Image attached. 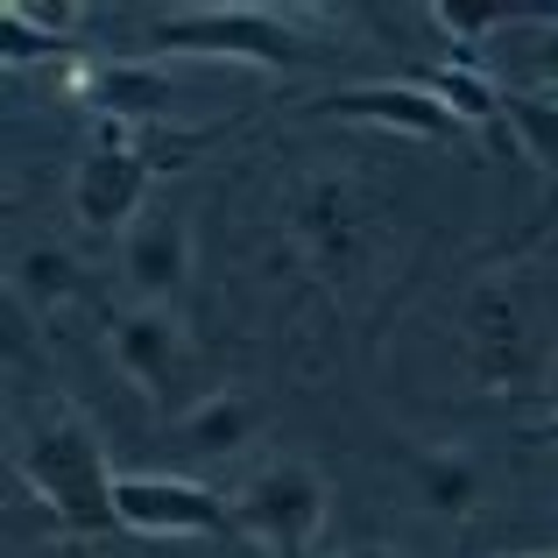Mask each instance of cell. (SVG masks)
<instances>
[{
	"mask_svg": "<svg viewBox=\"0 0 558 558\" xmlns=\"http://www.w3.org/2000/svg\"><path fill=\"white\" fill-rule=\"evenodd\" d=\"M78 93L93 113H107V128H149L178 113V78L163 71V57H113V64L78 71Z\"/></svg>",
	"mask_w": 558,
	"mask_h": 558,
	"instance_id": "obj_10",
	"label": "cell"
},
{
	"mask_svg": "<svg viewBox=\"0 0 558 558\" xmlns=\"http://www.w3.org/2000/svg\"><path fill=\"white\" fill-rule=\"evenodd\" d=\"M312 113H326V121H361V128H396V135H417V142H446L452 113L438 107L432 93H424L417 78H368V85H340V93L312 99Z\"/></svg>",
	"mask_w": 558,
	"mask_h": 558,
	"instance_id": "obj_9",
	"label": "cell"
},
{
	"mask_svg": "<svg viewBox=\"0 0 558 558\" xmlns=\"http://www.w3.org/2000/svg\"><path fill=\"white\" fill-rule=\"evenodd\" d=\"M523 438H531V446H551V452H558V410H551V417H537Z\"/></svg>",
	"mask_w": 558,
	"mask_h": 558,
	"instance_id": "obj_20",
	"label": "cell"
},
{
	"mask_svg": "<svg viewBox=\"0 0 558 558\" xmlns=\"http://www.w3.org/2000/svg\"><path fill=\"white\" fill-rule=\"evenodd\" d=\"M466 361L488 389H531L545 368V332H537V304L517 283H488L466 312Z\"/></svg>",
	"mask_w": 558,
	"mask_h": 558,
	"instance_id": "obj_5",
	"label": "cell"
},
{
	"mask_svg": "<svg viewBox=\"0 0 558 558\" xmlns=\"http://www.w3.org/2000/svg\"><path fill=\"white\" fill-rule=\"evenodd\" d=\"M340 558H403L396 545H354V551H340Z\"/></svg>",
	"mask_w": 558,
	"mask_h": 558,
	"instance_id": "obj_21",
	"label": "cell"
},
{
	"mask_svg": "<svg viewBox=\"0 0 558 558\" xmlns=\"http://www.w3.org/2000/svg\"><path fill=\"white\" fill-rule=\"evenodd\" d=\"M149 57H213V64H247L290 78L312 64V43L290 28L283 8H255V0H213V8H163L142 28Z\"/></svg>",
	"mask_w": 558,
	"mask_h": 558,
	"instance_id": "obj_2",
	"label": "cell"
},
{
	"mask_svg": "<svg viewBox=\"0 0 558 558\" xmlns=\"http://www.w3.org/2000/svg\"><path fill=\"white\" fill-rule=\"evenodd\" d=\"M523 14H531V8H509V0H432L424 22H438L452 43H466V50H488V43L509 36Z\"/></svg>",
	"mask_w": 558,
	"mask_h": 558,
	"instance_id": "obj_18",
	"label": "cell"
},
{
	"mask_svg": "<svg viewBox=\"0 0 558 558\" xmlns=\"http://www.w3.org/2000/svg\"><path fill=\"white\" fill-rule=\"evenodd\" d=\"M326 474L304 460H276L262 466L247 488H233V531L255 537V545H269L276 558H304L318 545V531H326Z\"/></svg>",
	"mask_w": 558,
	"mask_h": 558,
	"instance_id": "obj_3",
	"label": "cell"
},
{
	"mask_svg": "<svg viewBox=\"0 0 558 558\" xmlns=\"http://www.w3.org/2000/svg\"><path fill=\"white\" fill-rule=\"evenodd\" d=\"M481 71L502 93H551L558 99V8H531L509 36H495L481 50Z\"/></svg>",
	"mask_w": 558,
	"mask_h": 558,
	"instance_id": "obj_11",
	"label": "cell"
},
{
	"mask_svg": "<svg viewBox=\"0 0 558 558\" xmlns=\"http://www.w3.org/2000/svg\"><path fill=\"white\" fill-rule=\"evenodd\" d=\"M113 517L135 537H233V502L191 474H121Z\"/></svg>",
	"mask_w": 558,
	"mask_h": 558,
	"instance_id": "obj_6",
	"label": "cell"
},
{
	"mask_svg": "<svg viewBox=\"0 0 558 558\" xmlns=\"http://www.w3.org/2000/svg\"><path fill=\"white\" fill-rule=\"evenodd\" d=\"M107 354L156 410L178 403L184 368H191V340H184L178 312H156V304H128V312H113L107 318Z\"/></svg>",
	"mask_w": 558,
	"mask_h": 558,
	"instance_id": "obj_7",
	"label": "cell"
},
{
	"mask_svg": "<svg viewBox=\"0 0 558 558\" xmlns=\"http://www.w3.org/2000/svg\"><path fill=\"white\" fill-rule=\"evenodd\" d=\"M298 233H304V247H312L326 269H347L354 247H361V219L340 205V191H312V198L298 205Z\"/></svg>",
	"mask_w": 558,
	"mask_h": 558,
	"instance_id": "obj_17",
	"label": "cell"
},
{
	"mask_svg": "<svg viewBox=\"0 0 558 558\" xmlns=\"http://www.w3.org/2000/svg\"><path fill=\"white\" fill-rule=\"evenodd\" d=\"M417 85L438 99V107L452 113V121H466V128H488L502 149H517V135H509V93L488 78L481 64H432V71H417Z\"/></svg>",
	"mask_w": 558,
	"mask_h": 558,
	"instance_id": "obj_12",
	"label": "cell"
},
{
	"mask_svg": "<svg viewBox=\"0 0 558 558\" xmlns=\"http://www.w3.org/2000/svg\"><path fill=\"white\" fill-rule=\"evenodd\" d=\"M78 22V8H57V0H8L0 8V50H8V64H28V57H50L64 50V28Z\"/></svg>",
	"mask_w": 558,
	"mask_h": 558,
	"instance_id": "obj_15",
	"label": "cell"
},
{
	"mask_svg": "<svg viewBox=\"0 0 558 558\" xmlns=\"http://www.w3.org/2000/svg\"><path fill=\"white\" fill-rule=\"evenodd\" d=\"M14 290H22L36 312H57V304H71L85 290V269H78V255L71 247H22L14 255Z\"/></svg>",
	"mask_w": 558,
	"mask_h": 558,
	"instance_id": "obj_16",
	"label": "cell"
},
{
	"mask_svg": "<svg viewBox=\"0 0 558 558\" xmlns=\"http://www.w3.org/2000/svg\"><path fill=\"white\" fill-rule=\"evenodd\" d=\"M149 170L156 156L135 149L128 128H107L93 149L78 156V178H71V213L93 241H128L142 213H149Z\"/></svg>",
	"mask_w": 558,
	"mask_h": 558,
	"instance_id": "obj_4",
	"label": "cell"
},
{
	"mask_svg": "<svg viewBox=\"0 0 558 558\" xmlns=\"http://www.w3.org/2000/svg\"><path fill=\"white\" fill-rule=\"evenodd\" d=\"M14 481L57 517V531H71V537L121 531V517H113L121 474L107 466V446H99L93 417H78V410H64V403L36 410L14 432Z\"/></svg>",
	"mask_w": 558,
	"mask_h": 558,
	"instance_id": "obj_1",
	"label": "cell"
},
{
	"mask_svg": "<svg viewBox=\"0 0 558 558\" xmlns=\"http://www.w3.org/2000/svg\"><path fill=\"white\" fill-rule=\"evenodd\" d=\"M247 438H262V403L241 389H213L205 403H191L178 417V446L191 460H233Z\"/></svg>",
	"mask_w": 558,
	"mask_h": 558,
	"instance_id": "obj_13",
	"label": "cell"
},
{
	"mask_svg": "<svg viewBox=\"0 0 558 558\" xmlns=\"http://www.w3.org/2000/svg\"><path fill=\"white\" fill-rule=\"evenodd\" d=\"M121 276H128V290H135V304H156V312H170V304L184 298V283H191V219L178 205H149V213L128 227Z\"/></svg>",
	"mask_w": 558,
	"mask_h": 558,
	"instance_id": "obj_8",
	"label": "cell"
},
{
	"mask_svg": "<svg viewBox=\"0 0 558 558\" xmlns=\"http://www.w3.org/2000/svg\"><path fill=\"white\" fill-rule=\"evenodd\" d=\"M509 558H558V551H509Z\"/></svg>",
	"mask_w": 558,
	"mask_h": 558,
	"instance_id": "obj_22",
	"label": "cell"
},
{
	"mask_svg": "<svg viewBox=\"0 0 558 558\" xmlns=\"http://www.w3.org/2000/svg\"><path fill=\"white\" fill-rule=\"evenodd\" d=\"M481 495H488V474H481L474 452H460V446H432V452L417 460V502L432 509V517L466 523V517L481 509Z\"/></svg>",
	"mask_w": 558,
	"mask_h": 558,
	"instance_id": "obj_14",
	"label": "cell"
},
{
	"mask_svg": "<svg viewBox=\"0 0 558 558\" xmlns=\"http://www.w3.org/2000/svg\"><path fill=\"white\" fill-rule=\"evenodd\" d=\"M509 135H517V156H531L537 170L558 178V99L551 93H509Z\"/></svg>",
	"mask_w": 558,
	"mask_h": 558,
	"instance_id": "obj_19",
	"label": "cell"
}]
</instances>
